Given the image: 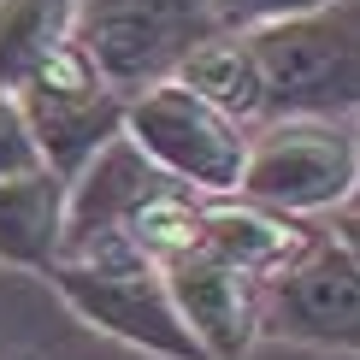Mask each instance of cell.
<instances>
[{
  "label": "cell",
  "instance_id": "obj_14",
  "mask_svg": "<svg viewBox=\"0 0 360 360\" xmlns=\"http://www.w3.org/2000/svg\"><path fill=\"white\" fill-rule=\"evenodd\" d=\"M319 6H331V0H224V24L231 30H266V24L307 18Z\"/></svg>",
  "mask_w": 360,
  "mask_h": 360
},
{
  "label": "cell",
  "instance_id": "obj_4",
  "mask_svg": "<svg viewBox=\"0 0 360 360\" xmlns=\"http://www.w3.org/2000/svg\"><path fill=\"white\" fill-rule=\"evenodd\" d=\"M266 71L272 118H360V0H331L290 24L248 30Z\"/></svg>",
  "mask_w": 360,
  "mask_h": 360
},
{
  "label": "cell",
  "instance_id": "obj_2",
  "mask_svg": "<svg viewBox=\"0 0 360 360\" xmlns=\"http://www.w3.org/2000/svg\"><path fill=\"white\" fill-rule=\"evenodd\" d=\"M224 30V0H77V41L130 101L172 83Z\"/></svg>",
  "mask_w": 360,
  "mask_h": 360
},
{
  "label": "cell",
  "instance_id": "obj_1",
  "mask_svg": "<svg viewBox=\"0 0 360 360\" xmlns=\"http://www.w3.org/2000/svg\"><path fill=\"white\" fill-rule=\"evenodd\" d=\"M48 283L65 295V307L89 319L95 331L160 360H207L201 337L189 331L184 307L172 295V278L142 248H101V254H65L48 272Z\"/></svg>",
  "mask_w": 360,
  "mask_h": 360
},
{
  "label": "cell",
  "instance_id": "obj_7",
  "mask_svg": "<svg viewBox=\"0 0 360 360\" xmlns=\"http://www.w3.org/2000/svg\"><path fill=\"white\" fill-rule=\"evenodd\" d=\"M266 331L360 354V254L337 231H319L290 272L266 283Z\"/></svg>",
  "mask_w": 360,
  "mask_h": 360
},
{
  "label": "cell",
  "instance_id": "obj_11",
  "mask_svg": "<svg viewBox=\"0 0 360 360\" xmlns=\"http://www.w3.org/2000/svg\"><path fill=\"white\" fill-rule=\"evenodd\" d=\"M177 83H184V89H195V95H207L219 112L243 118L248 130L272 118L266 71H260V53H254V36H248V30H224V36L201 41V48L184 59Z\"/></svg>",
  "mask_w": 360,
  "mask_h": 360
},
{
  "label": "cell",
  "instance_id": "obj_13",
  "mask_svg": "<svg viewBox=\"0 0 360 360\" xmlns=\"http://www.w3.org/2000/svg\"><path fill=\"white\" fill-rule=\"evenodd\" d=\"M41 142L30 130V112L18 101V89H0V177H24V172H41Z\"/></svg>",
  "mask_w": 360,
  "mask_h": 360
},
{
  "label": "cell",
  "instance_id": "obj_12",
  "mask_svg": "<svg viewBox=\"0 0 360 360\" xmlns=\"http://www.w3.org/2000/svg\"><path fill=\"white\" fill-rule=\"evenodd\" d=\"M77 41V0H0V89H24Z\"/></svg>",
  "mask_w": 360,
  "mask_h": 360
},
{
  "label": "cell",
  "instance_id": "obj_5",
  "mask_svg": "<svg viewBox=\"0 0 360 360\" xmlns=\"http://www.w3.org/2000/svg\"><path fill=\"white\" fill-rule=\"evenodd\" d=\"M18 101H24L30 130H36V142H41V160H48L59 177H77L112 136L130 130V95L95 65V53H89L83 41H65V48L18 89Z\"/></svg>",
  "mask_w": 360,
  "mask_h": 360
},
{
  "label": "cell",
  "instance_id": "obj_16",
  "mask_svg": "<svg viewBox=\"0 0 360 360\" xmlns=\"http://www.w3.org/2000/svg\"><path fill=\"white\" fill-rule=\"evenodd\" d=\"M354 124H360V118H354ZM349 207H360V184H354V201H349Z\"/></svg>",
  "mask_w": 360,
  "mask_h": 360
},
{
  "label": "cell",
  "instance_id": "obj_15",
  "mask_svg": "<svg viewBox=\"0 0 360 360\" xmlns=\"http://www.w3.org/2000/svg\"><path fill=\"white\" fill-rule=\"evenodd\" d=\"M331 231H337V236H342V243H349V248L360 254V207H342V213L331 219Z\"/></svg>",
  "mask_w": 360,
  "mask_h": 360
},
{
  "label": "cell",
  "instance_id": "obj_6",
  "mask_svg": "<svg viewBox=\"0 0 360 360\" xmlns=\"http://www.w3.org/2000/svg\"><path fill=\"white\" fill-rule=\"evenodd\" d=\"M130 136L195 195H243L254 130L177 77L130 101Z\"/></svg>",
  "mask_w": 360,
  "mask_h": 360
},
{
  "label": "cell",
  "instance_id": "obj_8",
  "mask_svg": "<svg viewBox=\"0 0 360 360\" xmlns=\"http://www.w3.org/2000/svg\"><path fill=\"white\" fill-rule=\"evenodd\" d=\"M172 189H189L160 166L148 148L130 136H112L89 166L71 177V219H65V254H101V248H130L142 213L166 201ZM59 254V260H65Z\"/></svg>",
  "mask_w": 360,
  "mask_h": 360
},
{
  "label": "cell",
  "instance_id": "obj_9",
  "mask_svg": "<svg viewBox=\"0 0 360 360\" xmlns=\"http://www.w3.org/2000/svg\"><path fill=\"white\" fill-rule=\"evenodd\" d=\"M172 295L184 307L189 331L201 337L207 360H236L254 349V337L266 331V278H254L248 266L224 260L219 248H189L166 260Z\"/></svg>",
  "mask_w": 360,
  "mask_h": 360
},
{
  "label": "cell",
  "instance_id": "obj_10",
  "mask_svg": "<svg viewBox=\"0 0 360 360\" xmlns=\"http://www.w3.org/2000/svg\"><path fill=\"white\" fill-rule=\"evenodd\" d=\"M65 219H71V177L53 166L0 177V266L48 278L65 254Z\"/></svg>",
  "mask_w": 360,
  "mask_h": 360
},
{
  "label": "cell",
  "instance_id": "obj_3",
  "mask_svg": "<svg viewBox=\"0 0 360 360\" xmlns=\"http://www.w3.org/2000/svg\"><path fill=\"white\" fill-rule=\"evenodd\" d=\"M360 184V124L349 118H266L254 130L243 195L272 213L313 219V213H342Z\"/></svg>",
  "mask_w": 360,
  "mask_h": 360
}]
</instances>
